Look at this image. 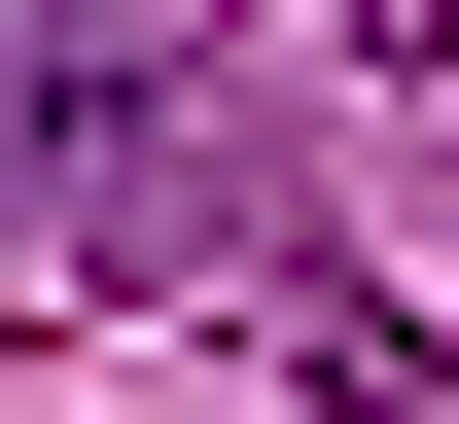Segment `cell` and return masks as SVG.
Masks as SVG:
<instances>
[{"label": "cell", "instance_id": "cell-2", "mask_svg": "<svg viewBox=\"0 0 459 424\" xmlns=\"http://www.w3.org/2000/svg\"><path fill=\"white\" fill-rule=\"evenodd\" d=\"M283 36H353V71H424V107H459V0H283Z\"/></svg>", "mask_w": 459, "mask_h": 424}, {"label": "cell", "instance_id": "cell-1", "mask_svg": "<svg viewBox=\"0 0 459 424\" xmlns=\"http://www.w3.org/2000/svg\"><path fill=\"white\" fill-rule=\"evenodd\" d=\"M0 247L107 318H247L318 424H424L459 354L389 283H353V212L283 177V71H247V0H0Z\"/></svg>", "mask_w": 459, "mask_h": 424}]
</instances>
